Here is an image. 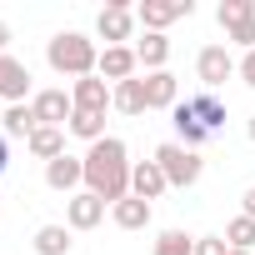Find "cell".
I'll return each instance as SVG.
<instances>
[{
  "instance_id": "1f68e13d",
  "label": "cell",
  "mask_w": 255,
  "mask_h": 255,
  "mask_svg": "<svg viewBox=\"0 0 255 255\" xmlns=\"http://www.w3.org/2000/svg\"><path fill=\"white\" fill-rule=\"evenodd\" d=\"M230 255H255V250H230Z\"/></svg>"
},
{
  "instance_id": "d6986e66",
  "label": "cell",
  "mask_w": 255,
  "mask_h": 255,
  "mask_svg": "<svg viewBox=\"0 0 255 255\" xmlns=\"http://www.w3.org/2000/svg\"><path fill=\"white\" fill-rule=\"evenodd\" d=\"M25 145H30V155H35V160H45V165H50V160H60V155H65V130H50V125H40V130H35Z\"/></svg>"
},
{
  "instance_id": "7c38bea8",
  "label": "cell",
  "mask_w": 255,
  "mask_h": 255,
  "mask_svg": "<svg viewBox=\"0 0 255 255\" xmlns=\"http://www.w3.org/2000/svg\"><path fill=\"white\" fill-rule=\"evenodd\" d=\"M0 100L5 105H25L30 100V70L15 55H0Z\"/></svg>"
},
{
  "instance_id": "2e32d148",
  "label": "cell",
  "mask_w": 255,
  "mask_h": 255,
  "mask_svg": "<svg viewBox=\"0 0 255 255\" xmlns=\"http://www.w3.org/2000/svg\"><path fill=\"white\" fill-rule=\"evenodd\" d=\"M110 220H115L120 230H145V225H150V200L125 195V200H115V205H110Z\"/></svg>"
},
{
  "instance_id": "44dd1931",
  "label": "cell",
  "mask_w": 255,
  "mask_h": 255,
  "mask_svg": "<svg viewBox=\"0 0 255 255\" xmlns=\"http://www.w3.org/2000/svg\"><path fill=\"white\" fill-rule=\"evenodd\" d=\"M30 245L35 255H70V225H40Z\"/></svg>"
},
{
  "instance_id": "e0dca14e",
  "label": "cell",
  "mask_w": 255,
  "mask_h": 255,
  "mask_svg": "<svg viewBox=\"0 0 255 255\" xmlns=\"http://www.w3.org/2000/svg\"><path fill=\"white\" fill-rule=\"evenodd\" d=\"M110 105H115L120 115H145V110H150V100H145V80H120L115 95H110Z\"/></svg>"
},
{
  "instance_id": "8fae6325",
  "label": "cell",
  "mask_w": 255,
  "mask_h": 255,
  "mask_svg": "<svg viewBox=\"0 0 255 255\" xmlns=\"http://www.w3.org/2000/svg\"><path fill=\"white\" fill-rule=\"evenodd\" d=\"M105 210H110V205H105L100 195L80 190V195H70V200H65V225H70V230H95V225L105 220Z\"/></svg>"
},
{
  "instance_id": "ffe728a7",
  "label": "cell",
  "mask_w": 255,
  "mask_h": 255,
  "mask_svg": "<svg viewBox=\"0 0 255 255\" xmlns=\"http://www.w3.org/2000/svg\"><path fill=\"white\" fill-rule=\"evenodd\" d=\"M135 60H140L150 75L165 70V60H170V35H150V30H145V40L135 45Z\"/></svg>"
},
{
  "instance_id": "5b68a950",
  "label": "cell",
  "mask_w": 255,
  "mask_h": 255,
  "mask_svg": "<svg viewBox=\"0 0 255 255\" xmlns=\"http://www.w3.org/2000/svg\"><path fill=\"white\" fill-rule=\"evenodd\" d=\"M195 10V0H140L135 5V20L150 30V35H165L175 20H185Z\"/></svg>"
},
{
  "instance_id": "4316f807",
  "label": "cell",
  "mask_w": 255,
  "mask_h": 255,
  "mask_svg": "<svg viewBox=\"0 0 255 255\" xmlns=\"http://www.w3.org/2000/svg\"><path fill=\"white\" fill-rule=\"evenodd\" d=\"M235 75H240V80L255 90V50H245V55H240V70H235Z\"/></svg>"
},
{
  "instance_id": "4fadbf2b",
  "label": "cell",
  "mask_w": 255,
  "mask_h": 255,
  "mask_svg": "<svg viewBox=\"0 0 255 255\" xmlns=\"http://www.w3.org/2000/svg\"><path fill=\"white\" fill-rule=\"evenodd\" d=\"M135 65H140V60H135V50H130V45H105V50H100V70H95V75H100V80H110V85H120V80H135Z\"/></svg>"
},
{
  "instance_id": "7402d4cb",
  "label": "cell",
  "mask_w": 255,
  "mask_h": 255,
  "mask_svg": "<svg viewBox=\"0 0 255 255\" xmlns=\"http://www.w3.org/2000/svg\"><path fill=\"white\" fill-rule=\"evenodd\" d=\"M65 130L95 145V140H105V115H90V110H75V115H70V125H65Z\"/></svg>"
},
{
  "instance_id": "f546056e",
  "label": "cell",
  "mask_w": 255,
  "mask_h": 255,
  "mask_svg": "<svg viewBox=\"0 0 255 255\" xmlns=\"http://www.w3.org/2000/svg\"><path fill=\"white\" fill-rule=\"evenodd\" d=\"M5 45H10V25L0 20V55H5Z\"/></svg>"
},
{
  "instance_id": "277c9868",
  "label": "cell",
  "mask_w": 255,
  "mask_h": 255,
  "mask_svg": "<svg viewBox=\"0 0 255 255\" xmlns=\"http://www.w3.org/2000/svg\"><path fill=\"white\" fill-rule=\"evenodd\" d=\"M155 165L165 170V180H170L175 190H190V185L205 175V160H200L195 150H185L180 140H165V145L155 150Z\"/></svg>"
},
{
  "instance_id": "ba28073f",
  "label": "cell",
  "mask_w": 255,
  "mask_h": 255,
  "mask_svg": "<svg viewBox=\"0 0 255 255\" xmlns=\"http://www.w3.org/2000/svg\"><path fill=\"white\" fill-rule=\"evenodd\" d=\"M240 70V60L225 50V45H205L200 55H195V75H200V85L205 90H215V85H225L230 75Z\"/></svg>"
},
{
  "instance_id": "603a6c76",
  "label": "cell",
  "mask_w": 255,
  "mask_h": 255,
  "mask_svg": "<svg viewBox=\"0 0 255 255\" xmlns=\"http://www.w3.org/2000/svg\"><path fill=\"white\" fill-rule=\"evenodd\" d=\"M215 20H220V25H225V35H230L235 25L255 20V0H220V10H215Z\"/></svg>"
},
{
  "instance_id": "d4e9b609",
  "label": "cell",
  "mask_w": 255,
  "mask_h": 255,
  "mask_svg": "<svg viewBox=\"0 0 255 255\" xmlns=\"http://www.w3.org/2000/svg\"><path fill=\"white\" fill-rule=\"evenodd\" d=\"M155 255H195V240H190L185 230H165V235L155 240Z\"/></svg>"
},
{
  "instance_id": "8992f818",
  "label": "cell",
  "mask_w": 255,
  "mask_h": 255,
  "mask_svg": "<svg viewBox=\"0 0 255 255\" xmlns=\"http://www.w3.org/2000/svg\"><path fill=\"white\" fill-rule=\"evenodd\" d=\"M30 110H35L40 125H50V130H65L70 115H75V100H70V90L50 85V90H35V95H30Z\"/></svg>"
},
{
  "instance_id": "f1b7e54d",
  "label": "cell",
  "mask_w": 255,
  "mask_h": 255,
  "mask_svg": "<svg viewBox=\"0 0 255 255\" xmlns=\"http://www.w3.org/2000/svg\"><path fill=\"white\" fill-rule=\"evenodd\" d=\"M240 215H250V220H255V185L245 190V210H240Z\"/></svg>"
},
{
  "instance_id": "7a4b0ae2",
  "label": "cell",
  "mask_w": 255,
  "mask_h": 255,
  "mask_svg": "<svg viewBox=\"0 0 255 255\" xmlns=\"http://www.w3.org/2000/svg\"><path fill=\"white\" fill-rule=\"evenodd\" d=\"M170 115H175V135H180L185 150H200V145H210L215 135H225V105H220L215 90H195V95H185Z\"/></svg>"
},
{
  "instance_id": "30bf717a",
  "label": "cell",
  "mask_w": 255,
  "mask_h": 255,
  "mask_svg": "<svg viewBox=\"0 0 255 255\" xmlns=\"http://www.w3.org/2000/svg\"><path fill=\"white\" fill-rule=\"evenodd\" d=\"M110 95H115V85H110V80H100V75H85V80H70V100H75V110H90V115H105Z\"/></svg>"
},
{
  "instance_id": "ac0fdd59",
  "label": "cell",
  "mask_w": 255,
  "mask_h": 255,
  "mask_svg": "<svg viewBox=\"0 0 255 255\" xmlns=\"http://www.w3.org/2000/svg\"><path fill=\"white\" fill-rule=\"evenodd\" d=\"M0 130H5V135H20V140H30V135L40 130V120H35L30 100H25V105H5V115H0Z\"/></svg>"
},
{
  "instance_id": "5bb4252c",
  "label": "cell",
  "mask_w": 255,
  "mask_h": 255,
  "mask_svg": "<svg viewBox=\"0 0 255 255\" xmlns=\"http://www.w3.org/2000/svg\"><path fill=\"white\" fill-rule=\"evenodd\" d=\"M170 190V180H165V170L155 165V160H135L130 165V195H140V200H160Z\"/></svg>"
},
{
  "instance_id": "9c48e42d",
  "label": "cell",
  "mask_w": 255,
  "mask_h": 255,
  "mask_svg": "<svg viewBox=\"0 0 255 255\" xmlns=\"http://www.w3.org/2000/svg\"><path fill=\"white\" fill-rule=\"evenodd\" d=\"M45 185L60 190V195H80V185H85V155H60V160H50V165H45Z\"/></svg>"
},
{
  "instance_id": "9a60e30c",
  "label": "cell",
  "mask_w": 255,
  "mask_h": 255,
  "mask_svg": "<svg viewBox=\"0 0 255 255\" xmlns=\"http://www.w3.org/2000/svg\"><path fill=\"white\" fill-rule=\"evenodd\" d=\"M145 100H150V110H175V105H180V85H175V75H170V70L145 75Z\"/></svg>"
},
{
  "instance_id": "3957f363",
  "label": "cell",
  "mask_w": 255,
  "mask_h": 255,
  "mask_svg": "<svg viewBox=\"0 0 255 255\" xmlns=\"http://www.w3.org/2000/svg\"><path fill=\"white\" fill-rule=\"evenodd\" d=\"M45 60H50L55 75H70V80H85V75L100 70V50H95V40L80 35V30H60V35H50Z\"/></svg>"
},
{
  "instance_id": "cb8c5ba5",
  "label": "cell",
  "mask_w": 255,
  "mask_h": 255,
  "mask_svg": "<svg viewBox=\"0 0 255 255\" xmlns=\"http://www.w3.org/2000/svg\"><path fill=\"white\" fill-rule=\"evenodd\" d=\"M225 245H230V250H255V220H250V215H235V220L225 225Z\"/></svg>"
},
{
  "instance_id": "484cf974",
  "label": "cell",
  "mask_w": 255,
  "mask_h": 255,
  "mask_svg": "<svg viewBox=\"0 0 255 255\" xmlns=\"http://www.w3.org/2000/svg\"><path fill=\"white\" fill-rule=\"evenodd\" d=\"M195 255H230V245H225V235H200Z\"/></svg>"
},
{
  "instance_id": "6da1fadb",
  "label": "cell",
  "mask_w": 255,
  "mask_h": 255,
  "mask_svg": "<svg viewBox=\"0 0 255 255\" xmlns=\"http://www.w3.org/2000/svg\"><path fill=\"white\" fill-rule=\"evenodd\" d=\"M85 190L100 195L105 205L130 195V160H125V140L120 135H105L85 150Z\"/></svg>"
},
{
  "instance_id": "83f0119b",
  "label": "cell",
  "mask_w": 255,
  "mask_h": 255,
  "mask_svg": "<svg viewBox=\"0 0 255 255\" xmlns=\"http://www.w3.org/2000/svg\"><path fill=\"white\" fill-rule=\"evenodd\" d=\"M5 165H10V145H5V130H0V175H5Z\"/></svg>"
},
{
  "instance_id": "52a82bcc",
  "label": "cell",
  "mask_w": 255,
  "mask_h": 255,
  "mask_svg": "<svg viewBox=\"0 0 255 255\" xmlns=\"http://www.w3.org/2000/svg\"><path fill=\"white\" fill-rule=\"evenodd\" d=\"M95 35L105 40V45H125L135 35V10L125 5V0H110V5L95 15Z\"/></svg>"
},
{
  "instance_id": "4dcf8cb0",
  "label": "cell",
  "mask_w": 255,
  "mask_h": 255,
  "mask_svg": "<svg viewBox=\"0 0 255 255\" xmlns=\"http://www.w3.org/2000/svg\"><path fill=\"white\" fill-rule=\"evenodd\" d=\"M245 135H250V140H255V115H250V125H245Z\"/></svg>"
}]
</instances>
